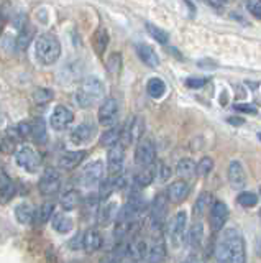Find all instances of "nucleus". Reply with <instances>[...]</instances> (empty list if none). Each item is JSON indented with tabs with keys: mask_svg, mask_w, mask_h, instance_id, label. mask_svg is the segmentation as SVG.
<instances>
[{
	"mask_svg": "<svg viewBox=\"0 0 261 263\" xmlns=\"http://www.w3.org/2000/svg\"><path fill=\"white\" fill-rule=\"evenodd\" d=\"M215 257L225 263L245 261V240L236 229H225L215 242Z\"/></svg>",
	"mask_w": 261,
	"mask_h": 263,
	"instance_id": "1",
	"label": "nucleus"
},
{
	"mask_svg": "<svg viewBox=\"0 0 261 263\" xmlns=\"http://www.w3.org/2000/svg\"><path fill=\"white\" fill-rule=\"evenodd\" d=\"M35 56L36 61L43 66H51L59 60L61 43L54 33H43L35 40Z\"/></svg>",
	"mask_w": 261,
	"mask_h": 263,
	"instance_id": "2",
	"label": "nucleus"
},
{
	"mask_svg": "<svg viewBox=\"0 0 261 263\" xmlns=\"http://www.w3.org/2000/svg\"><path fill=\"white\" fill-rule=\"evenodd\" d=\"M105 94V86L99 78H86L81 82V86L76 92V102L83 109H89L99 104Z\"/></svg>",
	"mask_w": 261,
	"mask_h": 263,
	"instance_id": "3",
	"label": "nucleus"
},
{
	"mask_svg": "<svg viewBox=\"0 0 261 263\" xmlns=\"http://www.w3.org/2000/svg\"><path fill=\"white\" fill-rule=\"evenodd\" d=\"M104 173H105V164L102 160H95L92 163H89L84 166L83 173H81V184L86 187H94L99 186L104 179Z\"/></svg>",
	"mask_w": 261,
	"mask_h": 263,
	"instance_id": "4",
	"label": "nucleus"
},
{
	"mask_svg": "<svg viewBox=\"0 0 261 263\" xmlns=\"http://www.w3.org/2000/svg\"><path fill=\"white\" fill-rule=\"evenodd\" d=\"M15 161H17V164L22 170H25L28 173H36L38 168L42 166V156L30 146H22L20 150H17Z\"/></svg>",
	"mask_w": 261,
	"mask_h": 263,
	"instance_id": "5",
	"label": "nucleus"
},
{
	"mask_svg": "<svg viewBox=\"0 0 261 263\" xmlns=\"http://www.w3.org/2000/svg\"><path fill=\"white\" fill-rule=\"evenodd\" d=\"M186 226H187V214L186 211H179L168 226V238L173 247H179L183 243Z\"/></svg>",
	"mask_w": 261,
	"mask_h": 263,
	"instance_id": "6",
	"label": "nucleus"
},
{
	"mask_svg": "<svg viewBox=\"0 0 261 263\" xmlns=\"http://www.w3.org/2000/svg\"><path fill=\"white\" fill-rule=\"evenodd\" d=\"M156 160V146L151 138H142L135 150V161L138 166H151Z\"/></svg>",
	"mask_w": 261,
	"mask_h": 263,
	"instance_id": "7",
	"label": "nucleus"
},
{
	"mask_svg": "<svg viewBox=\"0 0 261 263\" xmlns=\"http://www.w3.org/2000/svg\"><path fill=\"white\" fill-rule=\"evenodd\" d=\"M118 102L117 99L113 97H107L104 99L101 107H99V112H97V119H99V123L104 127H112L115 125V122L118 119Z\"/></svg>",
	"mask_w": 261,
	"mask_h": 263,
	"instance_id": "8",
	"label": "nucleus"
},
{
	"mask_svg": "<svg viewBox=\"0 0 261 263\" xmlns=\"http://www.w3.org/2000/svg\"><path fill=\"white\" fill-rule=\"evenodd\" d=\"M59 187H61V175L58 173V170H54V168L45 170L38 183L39 193L43 196H53L59 191Z\"/></svg>",
	"mask_w": 261,
	"mask_h": 263,
	"instance_id": "9",
	"label": "nucleus"
},
{
	"mask_svg": "<svg viewBox=\"0 0 261 263\" xmlns=\"http://www.w3.org/2000/svg\"><path fill=\"white\" fill-rule=\"evenodd\" d=\"M124 160H125V146L120 142L115 145L109 146L107 152V170L112 176L120 175L122 168H124Z\"/></svg>",
	"mask_w": 261,
	"mask_h": 263,
	"instance_id": "10",
	"label": "nucleus"
},
{
	"mask_svg": "<svg viewBox=\"0 0 261 263\" xmlns=\"http://www.w3.org/2000/svg\"><path fill=\"white\" fill-rule=\"evenodd\" d=\"M72 120H74V114L66 105H56L50 117V123L56 132L66 130L72 123Z\"/></svg>",
	"mask_w": 261,
	"mask_h": 263,
	"instance_id": "11",
	"label": "nucleus"
},
{
	"mask_svg": "<svg viewBox=\"0 0 261 263\" xmlns=\"http://www.w3.org/2000/svg\"><path fill=\"white\" fill-rule=\"evenodd\" d=\"M166 212H168V201L165 194H158L154 197V201L151 204L150 209V220L151 226L154 229H159L163 226V222L166 219Z\"/></svg>",
	"mask_w": 261,
	"mask_h": 263,
	"instance_id": "12",
	"label": "nucleus"
},
{
	"mask_svg": "<svg viewBox=\"0 0 261 263\" xmlns=\"http://www.w3.org/2000/svg\"><path fill=\"white\" fill-rule=\"evenodd\" d=\"M95 134H97V127L92 122L86 120L71 132V142L74 145H86L91 142Z\"/></svg>",
	"mask_w": 261,
	"mask_h": 263,
	"instance_id": "13",
	"label": "nucleus"
},
{
	"mask_svg": "<svg viewBox=\"0 0 261 263\" xmlns=\"http://www.w3.org/2000/svg\"><path fill=\"white\" fill-rule=\"evenodd\" d=\"M228 219V208L220 201H215L210 208V227L214 232L222 230Z\"/></svg>",
	"mask_w": 261,
	"mask_h": 263,
	"instance_id": "14",
	"label": "nucleus"
},
{
	"mask_svg": "<svg viewBox=\"0 0 261 263\" xmlns=\"http://www.w3.org/2000/svg\"><path fill=\"white\" fill-rule=\"evenodd\" d=\"M228 183L233 189H243L247 186V175L240 161H232L228 164Z\"/></svg>",
	"mask_w": 261,
	"mask_h": 263,
	"instance_id": "15",
	"label": "nucleus"
},
{
	"mask_svg": "<svg viewBox=\"0 0 261 263\" xmlns=\"http://www.w3.org/2000/svg\"><path fill=\"white\" fill-rule=\"evenodd\" d=\"M136 54H138V58L148 66V68H151V69H156L158 66H159V58H158V54H156V51L150 46V45H146V43H138L136 46Z\"/></svg>",
	"mask_w": 261,
	"mask_h": 263,
	"instance_id": "16",
	"label": "nucleus"
},
{
	"mask_svg": "<svg viewBox=\"0 0 261 263\" xmlns=\"http://www.w3.org/2000/svg\"><path fill=\"white\" fill-rule=\"evenodd\" d=\"M187 194H189V184H187V181L184 179L174 181V183L169 184L168 187V197H169V201L174 204L183 202L187 197Z\"/></svg>",
	"mask_w": 261,
	"mask_h": 263,
	"instance_id": "17",
	"label": "nucleus"
},
{
	"mask_svg": "<svg viewBox=\"0 0 261 263\" xmlns=\"http://www.w3.org/2000/svg\"><path fill=\"white\" fill-rule=\"evenodd\" d=\"M86 152L84 150H79V152H66V153H63L59 156V168L61 170H66V171H71V170H74L77 168L81 161H83L86 158Z\"/></svg>",
	"mask_w": 261,
	"mask_h": 263,
	"instance_id": "18",
	"label": "nucleus"
},
{
	"mask_svg": "<svg viewBox=\"0 0 261 263\" xmlns=\"http://www.w3.org/2000/svg\"><path fill=\"white\" fill-rule=\"evenodd\" d=\"M104 240H102V235L97 232L95 229H89L87 232L83 235V249L87 253H94L97 250H101Z\"/></svg>",
	"mask_w": 261,
	"mask_h": 263,
	"instance_id": "19",
	"label": "nucleus"
},
{
	"mask_svg": "<svg viewBox=\"0 0 261 263\" xmlns=\"http://www.w3.org/2000/svg\"><path fill=\"white\" fill-rule=\"evenodd\" d=\"M165 240L159 237H154L151 243L148 245V255H146V261H161L163 258H165Z\"/></svg>",
	"mask_w": 261,
	"mask_h": 263,
	"instance_id": "20",
	"label": "nucleus"
},
{
	"mask_svg": "<svg viewBox=\"0 0 261 263\" xmlns=\"http://www.w3.org/2000/svg\"><path fill=\"white\" fill-rule=\"evenodd\" d=\"M204 240V226L202 222H194L189 227V232H187V245L191 247L192 250L200 249Z\"/></svg>",
	"mask_w": 261,
	"mask_h": 263,
	"instance_id": "21",
	"label": "nucleus"
},
{
	"mask_svg": "<svg viewBox=\"0 0 261 263\" xmlns=\"http://www.w3.org/2000/svg\"><path fill=\"white\" fill-rule=\"evenodd\" d=\"M143 134H145V120H143V117H140V115H136V117H133L132 122H130L128 142L138 143L143 138Z\"/></svg>",
	"mask_w": 261,
	"mask_h": 263,
	"instance_id": "22",
	"label": "nucleus"
},
{
	"mask_svg": "<svg viewBox=\"0 0 261 263\" xmlns=\"http://www.w3.org/2000/svg\"><path fill=\"white\" fill-rule=\"evenodd\" d=\"M53 214H54V205L51 202H45L39 205L38 209H35V216H33V222H31V224L43 226L53 217Z\"/></svg>",
	"mask_w": 261,
	"mask_h": 263,
	"instance_id": "23",
	"label": "nucleus"
},
{
	"mask_svg": "<svg viewBox=\"0 0 261 263\" xmlns=\"http://www.w3.org/2000/svg\"><path fill=\"white\" fill-rule=\"evenodd\" d=\"M81 201H83V197H81V193L76 191V189H69V191H66L63 196H61V208L64 211H74L77 205L81 204Z\"/></svg>",
	"mask_w": 261,
	"mask_h": 263,
	"instance_id": "24",
	"label": "nucleus"
},
{
	"mask_svg": "<svg viewBox=\"0 0 261 263\" xmlns=\"http://www.w3.org/2000/svg\"><path fill=\"white\" fill-rule=\"evenodd\" d=\"M74 227V222L66 214H53V229L58 234H68Z\"/></svg>",
	"mask_w": 261,
	"mask_h": 263,
	"instance_id": "25",
	"label": "nucleus"
},
{
	"mask_svg": "<svg viewBox=\"0 0 261 263\" xmlns=\"http://www.w3.org/2000/svg\"><path fill=\"white\" fill-rule=\"evenodd\" d=\"M107 45H109V33L105 28H99L92 36V46H94V51L102 56L105 53V49H107Z\"/></svg>",
	"mask_w": 261,
	"mask_h": 263,
	"instance_id": "26",
	"label": "nucleus"
},
{
	"mask_svg": "<svg viewBox=\"0 0 261 263\" xmlns=\"http://www.w3.org/2000/svg\"><path fill=\"white\" fill-rule=\"evenodd\" d=\"M117 214H118V208L115 202H109L105 204L104 208L99 211V224L101 226H109L112 220H117Z\"/></svg>",
	"mask_w": 261,
	"mask_h": 263,
	"instance_id": "27",
	"label": "nucleus"
},
{
	"mask_svg": "<svg viewBox=\"0 0 261 263\" xmlns=\"http://www.w3.org/2000/svg\"><path fill=\"white\" fill-rule=\"evenodd\" d=\"M33 216H35V209L27 202H22L15 208V217H17L20 224H31L33 222Z\"/></svg>",
	"mask_w": 261,
	"mask_h": 263,
	"instance_id": "28",
	"label": "nucleus"
},
{
	"mask_svg": "<svg viewBox=\"0 0 261 263\" xmlns=\"http://www.w3.org/2000/svg\"><path fill=\"white\" fill-rule=\"evenodd\" d=\"M195 166H197V164H195L191 158H183V160H179L176 164V173L181 178L189 179L195 175Z\"/></svg>",
	"mask_w": 261,
	"mask_h": 263,
	"instance_id": "29",
	"label": "nucleus"
},
{
	"mask_svg": "<svg viewBox=\"0 0 261 263\" xmlns=\"http://www.w3.org/2000/svg\"><path fill=\"white\" fill-rule=\"evenodd\" d=\"M154 181V171L150 168V166H143V170H140L136 173V175L133 176V183L135 186L138 187H146L150 186L151 183Z\"/></svg>",
	"mask_w": 261,
	"mask_h": 263,
	"instance_id": "30",
	"label": "nucleus"
},
{
	"mask_svg": "<svg viewBox=\"0 0 261 263\" xmlns=\"http://www.w3.org/2000/svg\"><path fill=\"white\" fill-rule=\"evenodd\" d=\"M120 127H110L109 130H105L104 134H102V137H101V145L102 146H105V148H109V146H112V145H115L117 142H120V137H122V134H120Z\"/></svg>",
	"mask_w": 261,
	"mask_h": 263,
	"instance_id": "31",
	"label": "nucleus"
},
{
	"mask_svg": "<svg viewBox=\"0 0 261 263\" xmlns=\"http://www.w3.org/2000/svg\"><path fill=\"white\" fill-rule=\"evenodd\" d=\"M33 38H35V30L31 27H25V25H23L20 33H18V38H17L18 49H22V51L23 49H27L31 41H33Z\"/></svg>",
	"mask_w": 261,
	"mask_h": 263,
	"instance_id": "32",
	"label": "nucleus"
},
{
	"mask_svg": "<svg viewBox=\"0 0 261 263\" xmlns=\"http://www.w3.org/2000/svg\"><path fill=\"white\" fill-rule=\"evenodd\" d=\"M148 94L153 97V99H159L166 94V84L165 81L159 79V78H153L150 79L148 82Z\"/></svg>",
	"mask_w": 261,
	"mask_h": 263,
	"instance_id": "33",
	"label": "nucleus"
},
{
	"mask_svg": "<svg viewBox=\"0 0 261 263\" xmlns=\"http://www.w3.org/2000/svg\"><path fill=\"white\" fill-rule=\"evenodd\" d=\"M31 137L36 143H45L48 134H46V125L43 120H36L35 123H31Z\"/></svg>",
	"mask_w": 261,
	"mask_h": 263,
	"instance_id": "34",
	"label": "nucleus"
},
{
	"mask_svg": "<svg viewBox=\"0 0 261 263\" xmlns=\"http://www.w3.org/2000/svg\"><path fill=\"white\" fill-rule=\"evenodd\" d=\"M33 99L35 102L39 105H45L48 102H51L54 99V92L51 89H46V87H38L35 92H33Z\"/></svg>",
	"mask_w": 261,
	"mask_h": 263,
	"instance_id": "35",
	"label": "nucleus"
},
{
	"mask_svg": "<svg viewBox=\"0 0 261 263\" xmlns=\"http://www.w3.org/2000/svg\"><path fill=\"white\" fill-rule=\"evenodd\" d=\"M212 170H214V160H212L210 156H204L202 160H199L197 166H195V175L204 178V176H207Z\"/></svg>",
	"mask_w": 261,
	"mask_h": 263,
	"instance_id": "36",
	"label": "nucleus"
},
{
	"mask_svg": "<svg viewBox=\"0 0 261 263\" xmlns=\"http://www.w3.org/2000/svg\"><path fill=\"white\" fill-rule=\"evenodd\" d=\"M15 196V186L12 181L7 179L4 184H0V204H7Z\"/></svg>",
	"mask_w": 261,
	"mask_h": 263,
	"instance_id": "37",
	"label": "nucleus"
},
{
	"mask_svg": "<svg viewBox=\"0 0 261 263\" xmlns=\"http://www.w3.org/2000/svg\"><path fill=\"white\" fill-rule=\"evenodd\" d=\"M146 31L150 33V35L156 40V41H159L161 45H166L168 41H169V35L165 31V30H161V28H158V27H154L153 23H146Z\"/></svg>",
	"mask_w": 261,
	"mask_h": 263,
	"instance_id": "38",
	"label": "nucleus"
},
{
	"mask_svg": "<svg viewBox=\"0 0 261 263\" xmlns=\"http://www.w3.org/2000/svg\"><path fill=\"white\" fill-rule=\"evenodd\" d=\"M236 201H238V204L243 205V208H255V205L258 204V196L255 193L243 191V193L238 194Z\"/></svg>",
	"mask_w": 261,
	"mask_h": 263,
	"instance_id": "39",
	"label": "nucleus"
},
{
	"mask_svg": "<svg viewBox=\"0 0 261 263\" xmlns=\"http://www.w3.org/2000/svg\"><path fill=\"white\" fill-rule=\"evenodd\" d=\"M209 208H212V194L202 193L199 196L197 202H195V214H197V216H200V214H204Z\"/></svg>",
	"mask_w": 261,
	"mask_h": 263,
	"instance_id": "40",
	"label": "nucleus"
},
{
	"mask_svg": "<svg viewBox=\"0 0 261 263\" xmlns=\"http://www.w3.org/2000/svg\"><path fill=\"white\" fill-rule=\"evenodd\" d=\"M171 176V168L165 163H159L156 166V171H154V179H158L159 183H165Z\"/></svg>",
	"mask_w": 261,
	"mask_h": 263,
	"instance_id": "41",
	"label": "nucleus"
},
{
	"mask_svg": "<svg viewBox=\"0 0 261 263\" xmlns=\"http://www.w3.org/2000/svg\"><path fill=\"white\" fill-rule=\"evenodd\" d=\"M107 68L112 74H117L122 68V56L118 53H112L107 60Z\"/></svg>",
	"mask_w": 261,
	"mask_h": 263,
	"instance_id": "42",
	"label": "nucleus"
},
{
	"mask_svg": "<svg viewBox=\"0 0 261 263\" xmlns=\"http://www.w3.org/2000/svg\"><path fill=\"white\" fill-rule=\"evenodd\" d=\"M245 5H247V10L253 16H256V18H261V0H247V2H245Z\"/></svg>",
	"mask_w": 261,
	"mask_h": 263,
	"instance_id": "43",
	"label": "nucleus"
},
{
	"mask_svg": "<svg viewBox=\"0 0 261 263\" xmlns=\"http://www.w3.org/2000/svg\"><path fill=\"white\" fill-rule=\"evenodd\" d=\"M207 81H209L207 78H189V79H186V86L191 89H199L206 86Z\"/></svg>",
	"mask_w": 261,
	"mask_h": 263,
	"instance_id": "44",
	"label": "nucleus"
},
{
	"mask_svg": "<svg viewBox=\"0 0 261 263\" xmlns=\"http://www.w3.org/2000/svg\"><path fill=\"white\" fill-rule=\"evenodd\" d=\"M235 110L247 112V114H256V109L250 104H235Z\"/></svg>",
	"mask_w": 261,
	"mask_h": 263,
	"instance_id": "45",
	"label": "nucleus"
},
{
	"mask_svg": "<svg viewBox=\"0 0 261 263\" xmlns=\"http://www.w3.org/2000/svg\"><path fill=\"white\" fill-rule=\"evenodd\" d=\"M71 247H72V249H76V247H83V235H76L74 237V240H72L71 242Z\"/></svg>",
	"mask_w": 261,
	"mask_h": 263,
	"instance_id": "46",
	"label": "nucleus"
},
{
	"mask_svg": "<svg viewBox=\"0 0 261 263\" xmlns=\"http://www.w3.org/2000/svg\"><path fill=\"white\" fill-rule=\"evenodd\" d=\"M228 123H233V125H243V119H240V117H230V119H228Z\"/></svg>",
	"mask_w": 261,
	"mask_h": 263,
	"instance_id": "47",
	"label": "nucleus"
},
{
	"mask_svg": "<svg viewBox=\"0 0 261 263\" xmlns=\"http://www.w3.org/2000/svg\"><path fill=\"white\" fill-rule=\"evenodd\" d=\"M0 33H2V23H0Z\"/></svg>",
	"mask_w": 261,
	"mask_h": 263,
	"instance_id": "48",
	"label": "nucleus"
},
{
	"mask_svg": "<svg viewBox=\"0 0 261 263\" xmlns=\"http://www.w3.org/2000/svg\"><path fill=\"white\" fill-rule=\"evenodd\" d=\"M258 138H259V140H261V132H259V134H258Z\"/></svg>",
	"mask_w": 261,
	"mask_h": 263,
	"instance_id": "49",
	"label": "nucleus"
},
{
	"mask_svg": "<svg viewBox=\"0 0 261 263\" xmlns=\"http://www.w3.org/2000/svg\"><path fill=\"white\" fill-rule=\"evenodd\" d=\"M259 216H261V212H259Z\"/></svg>",
	"mask_w": 261,
	"mask_h": 263,
	"instance_id": "50",
	"label": "nucleus"
}]
</instances>
